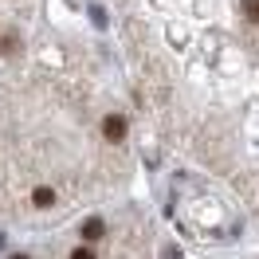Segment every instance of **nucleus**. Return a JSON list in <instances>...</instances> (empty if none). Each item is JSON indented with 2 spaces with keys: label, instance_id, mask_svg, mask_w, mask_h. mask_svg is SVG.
Wrapping results in <instances>:
<instances>
[{
  "label": "nucleus",
  "instance_id": "nucleus-2",
  "mask_svg": "<svg viewBox=\"0 0 259 259\" xmlns=\"http://www.w3.org/2000/svg\"><path fill=\"white\" fill-rule=\"evenodd\" d=\"M82 236H87V240H102V236H106V224H102V220H87V224H82Z\"/></svg>",
  "mask_w": 259,
  "mask_h": 259
},
{
  "label": "nucleus",
  "instance_id": "nucleus-3",
  "mask_svg": "<svg viewBox=\"0 0 259 259\" xmlns=\"http://www.w3.org/2000/svg\"><path fill=\"white\" fill-rule=\"evenodd\" d=\"M32 204H35V208H51V204H55V193H51V189H35Z\"/></svg>",
  "mask_w": 259,
  "mask_h": 259
},
{
  "label": "nucleus",
  "instance_id": "nucleus-1",
  "mask_svg": "<svg viewBox=\"0 0 259 259\" xmlns=\"http://www.w3.org/2000/svg\"><path fill=\"white\" fill-rule=\"evenodd\" d=\"M102 134H106L110 142H122V138H126V118H118V114H110V118L102 122Z\"/></svg>",
  "mask_w": 259,
  "mask_h": 259
},
{
  "label": "nucleus",
  "instance_id": "nucleus-4",
  "mask_svg": "<svg viewBox=\"0 0 259 259\" xmlns=\"http://www.w3.org/2000/svg\"><path fill=\"white\" fill-rule=\"evenodd\" d=\"M243 16L251 24H259V0H243Z\"/></svg>",
  "mask_w": 259,
  "mask_h": 259
}]
</instances>
